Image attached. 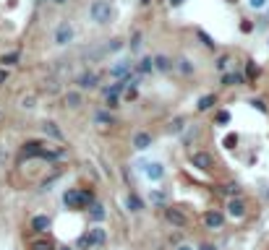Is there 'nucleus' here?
Masks as SVG:
<instances>
[{
	"label": "nucleus",
	"instance_id": "nucleus-23",
	"mask_svg": "<svg viewBox=\"0 0 269 250\" xmlns=\"http://www.w3.org/2000/svg\"><path fill=\"white\" fill-rule=\"evenodd\" d=\"M42 133L47 136V138H52L55 144H66V136H63V131H61V125L52 122V120H44V122H42Z\"/></svg>",
	"mask_w": 269,
	"mask_h": 250
},
{
	"label": "nucleus",
	"instance_id": "nucleus-15",
	"mask_svg": "<svg viewBox=\"0 0 269 250\" xmlns=\"http://www.w3.org/2000/svg\"><path fill=\"white\" fill-rule=\"evenodd\" d=\"M154 144V133L152 131H136L131 138V146L136 149V151H146V149H152Z\"/></svg>",
	"mask_w": 269,
	"mask_h": 250
},
{
	"label": "nucleus",
	"instance_id": "nucleus-7",
	"mask_svg": "<svg viewBox=\"0 0 269 250\" xmlns=\"http://www.w3.org/2000/svg\"><path fill=\"white\" fill-rule=\"evenodd\" d=\"M248 214V203L243 196L238 198H225V216L228 219H235V222H241V219H246Z\"/></svg>",
	"mask_w": 269,
	"mask_h": 250
},
{
	"label": "nucleus",
	"instance_id": "nucleus-44",
	"mask_svg": "<svg viewBox=\"0 0 269 250\" xmlns=\"http://www.w3.org/2000/svg\"><path fill=\"white\" fill-rule=\"evenodd\" d=\"M251 104H253V107H256V109H259V112H269V109H266V104H264L261 99H251Z\"/></svg>",
	"mask_w": 269,
	"mask_h": 250
},
{
	"label": "nucleus",
	"instance_id": "nucleus-16",
	"mask_svg": "<svg viewBox=\"0 0 269 250\" xmlns=\"http://www.w3.org/2000/svg\"><path fill=\"white\" fill-rule=\"evenodd\" d=\"M29 227H32L34 234H47V232L52 229V216H47V214H34L32 222H29Z\"/></svg>",
	"mask_w": 269,
	"mask_h": 250
},
{
	"label": "nucleus",
	"instance_id": "nucleus-35",
	"mask_svg": "<svg viewBox=\"0 0 269 250\" xmlns=\"http://www.w3.org/2000/svg\"><path fill=\"white\" fill-rule=\"evenodd\" d=\"M73 247H76V250H92V247H89V232L86 229L76 237V245H73Z\"/></svg>",
	"mask_w": 269,
	"mask_h": 250
},
{
	"label": "nucleus",
	"instance_id": "nucleus-45",
	"mask_svg": "<svg viewBox=\"0 0 269 250\" xmlns=\"http://www.w3.org/2000/svg\"><path fill=\"white\" fill-rule=\"evenodd\" d=\"M8 81V68H0V86Z\"/></svg>",
	"mask_w": 269,
	"mask_h": 250
},
{
	"label": "nucleus",
	"instance_id": "nucleus-33",
	"mask_svg": "<svg viewBox=\"0 0 269 250\" xmlns=\"http://www.w3.org/2000/svg\"><path fill=\"white\" fill-rule=\"evenodd\" d=\"M233 115H230V109H217L214 112V125H220V128H225V125H230Z\"/></svg>",
	"mask_w": 269,
	"mask_h": 250
},
{
	"label": "nucleus",
	"instance_id": "nucleus-4",
	"mask_svg": "<svg viewBox=\"0 0 269 250\" xmlns=\"http://www.w3.org/2000/svg\"><path fill=\"white\" fill-rule=\"evenodd\" d=\"M225 222H228V216H225V211H220V209H206L201 214V224L209 232H222V229H225Z\"/></svg>",
	"mask_w": 269,
	"mask_h": 250
},
{
	"label": "nucleus",
	"instance_id": "nucleus-42",
	"mask_svg": "<svg viewBox=\"0 0 269 250\" xmlns=\"http://www.w3.org/2000/svg\"><path fill=\"white\" fill-rule=\"evenodd\" d=\"M21 107H24V109H34V107H37V97H24V99H21Z\"/></svg>",
	"mask_w": 269,
	"mask_h": 250
},
{
	"label": "nucleus",
	"instance_id": "nucleus-50",
	"mask_svg": "<svg viewBox=\"0 0 269 250\" xmlns=\"http://www.w3.org/2000/svg\"><path fill=\"white\" fill-rule=\"evenodd\" d=\"M139 6H141V8H146V6H152V0H139Z\"/></svg>",
	"mask_w": 269,
	"mask_h": 250
},
{
	"label": "nucleus",
	"instance_id": "nucleus-20",
	"mask_svg": "<svg viewBox=\"0 0 269 250\" xmlns=\"http://www.w3.org/2000/svg\"><path fill=\"white\" fill-rule=\"evenodd\" d=\"M186 128H188V117H186V115H175V117L165 125V133H168V136H183Z\"/></svg>",
	"mask_w": 269,
	"mask_h": 250
},
{
	"label": "nucleus",
	"instance_id": "nucleus-3",
	"mask_svg": "<svg viewBox=\"0 0 269 250\" xmlns=\"http://www.w3.org/2000/svg\"><path fill=\"white\" fill-rule=\"evenodd\" d=\"M73 84H76L79 91H94V89H99V84H102V73L86 68V71H81L76 78H73Z\"/></svg>",
	"mask_w": 269,
	"mask_h": 250
},
{
	"label": "nucleus",
	"instance_id": "nucleus-30",
	"mask_svg": "<svg viewBox=\"0 0 269 250\" xmlns=\"http://www.w3.org/2000/svg\"><path fill=\"white\" fill-rule=\"evenodd\" d=\"M21 62V52L19 50H11V52H3L0 55V68H13Z\"/></svg>",
	"mask_w": 269,
	"mask_h": 250
},
{
	"label": "nucleus",
	"instance_id": "nucleus-32",
	"mask_svg": "<svg viewBox=\"0 0 269 250\" xmlns=\"http://www.w3.org/2000/svg\"><path fill=\"white\" fill-rule=\"evenodd\" d=\"M196 37H199V42H201V44L206 47V50H212V52L217 50V42L212 39V34H206L204 29H196Z\"/></svg>",
	"mask_w": 269,
	"mask_h": 250
},
{
	"label": "nucleus",
	"instance_id": "nucleus-5",
	"mask_svg": "<svg viewBox=\"0 0 269 250\" xmlns=\"http://www.w3.org/2000/svg\"><path fill=\"white\" fill-rule=\"evenodd\" d=\"M191 164L196 167L199 172H214V169H217V159H214V154H212V151H206V149L193 151V154H191Z\"/></svg>",
	"mask_w": 269,
	"mask_h": 250
},
{
	"label": "nucleus",
	"instance_id": "nucleus-46",
	"mask_svg": "<svg viewBox=\"0 0 269 250\" xmlns=\"http://www.w3.org/2000/svg\"><path fill=\"white\" fill-rule=\"evenodd\" d=\"M175 250H196V247H191L188 242H178V245H175Z\"/></svg>",
	"mask_w": 269,
	"mask_h": 250
},
{
	"label": "nucleus",
	"instance_id": "nucleus-12",
	"mask_svg": "<svg viewBox=\"0 0 269 250\" xmlns=\"http://www.w3.org/2000/svg\"><path fill=\"white\" fill-rule=\"evenodd\" d=\"M123 206L128 209V214H141L146 209V198H141V193H136V191H128L123 196Z\"/></svg>",
	"mask_w": 269,
	"mask_h": 250
},
{
	"label": "nucleus",
	"instance_id": "nucleus-52",
	"mask_svg": "<svg viewBox=\"0 0 269 250\" xmlns=\"http://www.w3.org/2000/svg\"><path fill=\"white\" fill-rule=\"evenodd\" d=\"M228 3H238V0H228Z\"/></svg>",
	"mask_w": 269,
	"mask_h": 250
},
{
	"label": "nucleus",
	"instance_id": "nucleus-13",
	"mask_svg": "<svg viewBox=\"0 0 269 250\" xmlns=\"http://www.w3.org/2000/svg\"><path fill=\"white\" fill-rule=\"evenodd\" d=\"M246 76L241 71H228V73H220V86L222 89H235V86H246Z\"/></svg>",
	"mask_w": 269,
	"mask_h": 250
},
{
	"label": "nucleus",
	"instance_id": "nucleus-53",
	"mask_svg": "<svg viewBox=\"0 0 269 250\" xmlns=\"http://www.w3.org/2000/svg\"><path fill=\"white\" fill-rule=\"evenodd\" d=\"M159 3H162V0H159Z\"/></svg>",
	"mask_w": 269,
	"mask_h": 250
},
{
	"label": "nucleus",
	"instance_id": "nucleus-21",
	"mask_svg": "<svg viewBox=\"0 0 269 250\" xmlns=\"http://www.w3.org/2000/svg\"><path fill=\"white\" fill-rule=\"evenodd\" d=\"M63 107L66 109H81L84 107V91H79V89L66 91L63 94Z\"/></svg>",
	"mask_w": 269,
	"mask_h": 250
},
{
	"label": "nucleus",
	"instance_id": "nucleus-39",
	"mask_svg": "<svg viewBox=\"0 0 269 250\" xmlns=\"http://www.w3.org/2000/svg\"><path fill=\"white\" fill-rule=\"evenodd\" d=\"M248 8H253V11H264V8H269V0H248Z\"/></svg>",
	"mask_w": 269,
	"mask_h": 250
},
{
	"label": "nucleus",
	"instance_id": "nucleus-28",
	"mask_svg": "<svg viewBox=\"0 0 269 250\" xmlns=\"http://www.w3.org/2000/svg\"><path fill=\"white\" fill-rule=\"evenodd\" d=\"M102 99H104V109H110V112L121 109V104H123V97H121V94H113V91H104Z\"/></svg>",
	"mask_w": 269,
	"mask_h": 250
},
{
	"label": "nucleus",
	"instance_id": "nucleus-14",
	"mask_svg": "<svg viewBox=\"0 0 269 250\" xmlns=\"http://www.w3.org/2000/svg\"><path fill=\"white\" fill-rule=\"evenodd\" d=\"M133 73V62L128 57H118L113 66H110V78L115 81V78H128Z\"/></svg>",
	"mask_w": 269,
	"mask_h": 250
},
{
	"label": "nucleus",
	"instance_id": "nucleus-24",
	"mask_svg": "<svg viewBox=\"0 0 269 250\" xmlns=\"http://www.w3.org/2000/svg\"><path fill=\"white\" fill-rule=\"evenodd\" d=\"M175 71L181 73L183 78H193V76H196V66H193V60L186 57V55L175 57Z\"/></svg>",
	"mask_w": 269,
	"mask_h": 250
},
{
	"label": "nucleus",
	"instance_id": "nucleus-41",
	"mask_svg": "<svg viewBox=\"0 0 269 250\" xmlns=\"http://www.w3.org/2000/svg\"><path fill=\"white\" fill-rule=\"evenodd\" d=\"M238 29H241L243 34H251V31H253V21H251V19H243L241 24H238Z\"/></svg>",
	"mask_w": 269,
	"mask_h": 250
},
{
	"label": "nucleus",
	"instance_id": "nucleus-17",
	"mask_svg": "<svg viewBox=\"0 0 269 250\" xmlns=\"http://www.w3.org/2000/svg\"><path fill=\"white\" fill-rule=\"evenodd\" d=\"M154 57V73H162V76H170L175 71V57L159 52V55H152Z\"/></svg>",
	"mask_w": 269,
	"mask_h": 250
},
{
	"label": "nucleus",
	"instance_id": "nucleus-6",
	"mask_svg": "<svg viewBox=\"0 0 269 250\" xmlns=\"http://www.w3.org/2000/svg\"><path fill=\"white\" fill-rule=\"evenodd\" d=\"M162 216H165V222L175 229H186L188 227V214L181 209V206H173V203H168L165 211H162Z\"/></svg>",
	"mask_w": 269,
	"mask_h": 250
},
{
	"label": "nucleus",
	"instance_id": "nucleus-18",
	"mask_svg": "<svg viewBox=\"0 0 269 250\" xmlns=\"http://www.w3.org/2000/svg\"><path fill=\"white\" fill-rule=\"evenodd\" d=\"M84 214H86V219H89L92 224H104V219H107V209H104L102 201H94Z\"/></svg>",
	"mask_w": 269,
	"mask_h": 250
},
{
	"label": "nucleus",
	"instance_id": "nucleus-10",
	"mask_svg": "<svg viewBox=\"0 0 269 250\" xmlns=\"http://www.w3.org/2000/svg\"><path fill=\"white\" fill-rule=\"evenodd\" d=\"M139 169L149 177V182H162L165 175H168V169H165L162 162H139Z\"/></svg>",
	"mask_w": 269,
	"mask_h": 250
},
{
	"label": "nucleus",
	"instance_id": "nucleus-19",
	"mask_svg": "<svg viewBox=\"0 0 269 250\" xmlns=\"http://www.w3.org/2000/svg\"><path fill=\"white\" fill-rule=\"evenodd\" d=\"M94 122L102 125V128H115V125H118V117H115V112H110V109L97 107V109H94Z\"/></svg>",
	"mask_w": 269,
	"mask_h": 250
},
{
	"label": "nucleus",
	"instance_id": "nucleus-47",
	"mask_svg": "<svg viewBox=\"0 0 269 250\" xmlns=\"http://www.w3.org/2000/svg\"><path fill=\"white\" fill-rule=\"evenodd\" d=\"M55 250H76V247H73V245H66V242H58Z\"/></svg>",
	"mask_w": 269,
	"mask_h": 250
},
{
	"label": "nucleus",
	"instance_id": "nucleus-11",
	"mask_svg": "<svg viewBox=\"0 0 269 250\" xmlns=\"http://www.w3.org/2000/svg\"><path fill=\"white\" fill-rule=\"evenodd\" d=\"M86 232H89V247H92V250L104 247V245H107V240H110V237H107V229H104V224H92Z\"/></svg>",
	"mask_w": 269,
	"mask_h": 250
},
{
	"label": "nucleus",
	"instance_id": "nucleus-22",
	"mask_svg": "<svg viewBox=\"0 0 269 250\" xmlns=\"http://www.w3.org/2000/svg\"><path fill=\"white\" fill-rule=\"evenodd\" d=\"M220 104V97L214 91H209V94H201V97L196 99V112H212V109Z\"/></svg>",
	"mask_w": 269,
	"mask_h": 250
},
{
	"label": "nucleus",
	"instance_id": "nucleus-51",
	"mask_svg": "<svg viewBox=\"0 0 269 250\" xmlns=\"http://www.w3.org/2000/svg\"><path fill=\"white\" fill-rule=\"evenodd\" d=\"M0 122H3V109H0Z\"/></svg>",
	"mask_w": 269,
	"mask_h": 250
},
{
	"label": "nucleus",
	"instance_id": "nucleus-48",
	"mask_svg": "<svg viewBox=\"0 0 269 250\" xmlns=\"http://www.w3.org/2000/svg\"><path fill=\"white\" fill-rule=\"evenodd\" d=\"M50 3H52V6H58V8H63V6H68V3H71V0H50Z\"/></svg>",
	"mask_w": 269,
	"mask_h": 250
},
{
	"label": "nucleus",
	"instance_id": "nucleus-49",
	"mask_svg": "<svg viewBox=\"0 0 269 250\" xmlns=\"http://www.w3.org/2000/svg\"><path fill=\"white\" fill-rule=\"evenodd\" d=\"M168 3H170L173 8H178V6H183V3H186V0H168Z\"/></svg>",
	"mask_w": 269,
	"mask_h": 250
},
{
	"label": "nucleus",
	"instance_id": "nucleus-38",
	"mask_svg": "<svg viewBox=\"0 0 269 250\" xmlns=\"http://www.w3.org/2000/svg\"><path fill=\"white\" fill-rule=\"evenodd\" d=\"M139 99V86H128L123 94V102H136Z\"/></svg>",
	"mask_w": 269,
	"mask_h": 250
},
{
	"label": "nucleus",
	"instance_id": "nucleus-34",
	"mask_svg": "<svg viewBox=\"0 0 269 250\" xmlns=\"http://www.w3.org/2000/svg\"><path fill=\"white\" fill-rule=\"evenodd\" d=\"M214 68H217L220 73H228V71H230V55H220V57L214 60Z\"/></svg>",
	"mask_w": 269,
	"mask_h": 250
},
{
	"label": "nucleus",
	"instance_id": "nucleus-29",
	"mask_svg": "<svg viewBox=\"0 0 269 250\" xmlns=\"http://www.w3.org/2000/svg\"><path fill=\"white\" fill-rule=\"evenodd\" d=\"M141 47H144V31L136 29V31L131 34V39H128V50H131L133 55H141Z\"/></svg>",
	"mask_w": 269,
	"mask_h": 250
},
{
	"label": "nucleus",
	"instance_id": "nucleus-54",
	"mask_svg": "<svg viewBox=\"0 0 269 250\" xmlns=\"http://www.w3.org/2000/svg\"><path fill=\"white\" fill-rule=\"evenodd\" d=\"M266 196H269V193H266Z\"/></svg>",
	"mask_w": 269,
	"mask_h": 250
},
{
	"label": "nucleus",
	"instance_id": "nucleus-31",
	"mask_svg": "<svg viewBox=\"0 0 269 250\" xmlns=\"http://www.w3.org/2000/svg\"><path fill=\"white\" fill-rule=\"evenodd\" d=\"M149 203H152V206H157V209H165L168 203H170V198H168L165 191H157V188H154V191L149 193Z\"/></svg>",
	"mask_w": 269,
	"mask_h": 250
},
{
	"label": "nucleus",
	"instance_id": "nucleus-40",
	"mask_svg": "<svg viewBox=\"0 0 269 250\" xmlns=\"http://www.w3.org/2000/svg\"><path fill=\"white\" fill-rule=\"evenodd\" d=\"M246 71H248V76H246V81H248V78H251V81H253V78H256V76H259V68H256V66H253V60H248V62H246Z\"/></svg>",
	"mask_w": 269,
	"mask_h": 250
},
{
	"label": "nucleus",
	"instance_id": "nucleus-2",
	"mask_svg": "<svg viewBox=\"0 0 269 250\" xmlns=\"http://www.w3.org/2000/svg\"><path fill=\"white\" fill-rule=\"evenodd\" d=\"M115 19V8L110 0H92L89 3V21L97 26H107Z\"/></svg>",
	"mask_w": 269,
	"mask_h": 250
},
{
	"label": "nucleus",
	"instance_id": "nucleus-37",
	"mask_svg": "<svg viewBox=\"0 0 269 250\" xmlns=\"http://www.w3.org/2000/svg\"><path fill=\"white\" fill-rule=\"evenodd\" d=\"M123 44H126V39L115 37V39H110V44H107V47H104V52H118V50H123Z\"/></svg>",
	"mask_w": 269,
	"mask_h": 250
},
{
	"label": "nucleus",
	"instance_id": "nucleus-9",
	"mask_svg": "<svg viewBox=\"0 0 269 250\" xmlns=\"http://www.w3.org/2000/svg\"><path fill=\"white\" fill-rule=\"evenodd\" d=\"M44 149H47V141L42 138H32V141H24L21 144V159H42Z\"/></svg>",
	"mask_w": 269,
	"mask_h": 250
},
{
	"label": "nucleus",
	"instance_id": "nucleus-26",
	"mask_svg": "<svg viewBox=\"0 0 269 250\" xmlns=\"http://www.w3.org/2000/svg\"><path fill=\"white\" fill-rule=\"evenodd\" d=\"M220 196H225V198H238V196H243V188H241V182L228 180V182L220 185Z\"/></svg>",
	"mask_w": 269,
	"mask_h": 250
},
{
	"label": "nucleus",
	"instance_id": "nucleus-25",
	"mask_svg": "<svg viewBox=\"0 0 269 250\" xmlns=\"http://www.w3.org/2000/svg\"><path fill=\"white\" fill-rule=\"evenodd\" d=\"M133 73H139V76H152L154 73V57L152 55H141L139 62H133Z\"/></svg>",
	"mask_w": 269,
	"mask_h": 250
},
{
	"label": "nucleus",
	"instance_id": "nucleus-36",
	"mask_svg": "<svg viewBox=\"0 0 269 250\" xmlns=\"http://www.w3.org/2000/svg\"><path fill=\"white\" fill-rule=\"evenodd\" d=\"M238 141H241V138H238V133H228L225 138H222V146H225V149H238Z\"/></svg>",
	"mask_w": 269,
	"mask_h": 250
},
{
	"label": "nucleus",
	"instance_id": "nucleus-1",
	"mask_svg": "<svg viewBox=\"0 0 269 250\" xmlns=\"http://www.w3.org/2000/svg\"><path fill=\"white\" fill-rule=\"evenodd\" d=\"M97 201V193L92 188H66L63 191V206L68 211H86Z\"/></svg>",
	"mask_w": 269,
	"mask_h": 250
},
{
	"label": "nucleus",
	"instance_id": "nucleus-43",
	"mask_svg": "<svg viewBox=\"0 0 269 250\" xmlns=\"http://www.w3.org/2000/svg\"><path fill=\"white\" fill-rule=\"evenodd\" d=\"M196 250H220V247H217L214 242H209V240H204V242H199V245H196Z\"/></svg>",
	"mask_w": 269,
	"mask_h": 250
},
{
	"label": "nucleus",
	"instance_id": "nucleus-8",
	"mask_svg": "<svg viewBox=\"0 0 269 250\" xmlns=\"http://www.w3.org/2000/svg\"><path fill=\"white\" fill-rule=\"evenodd\" d=\"M73 39H76V29H73L71 21H61V24L55 26V31H52V42H55L58 47H68Z\"/></svg>",
	"mask_w": 269,
	"mask_h": 250
},
{
	"label": "nucleus",
	"instance_id": "nucleus-27",
	"mask_svg": "<svg viewBox=\"0 0 269 250\" xmlns=\"http://www.w3.org/2000/svg\"><path fill=\"white\" fill-rule=\"evenodd\" d=\"M29 250H55V240L50 234H37V237L29 242Z\"/></svg>",
	"mask_w": 269,
	"mask_h": 250
}]
</instances>
